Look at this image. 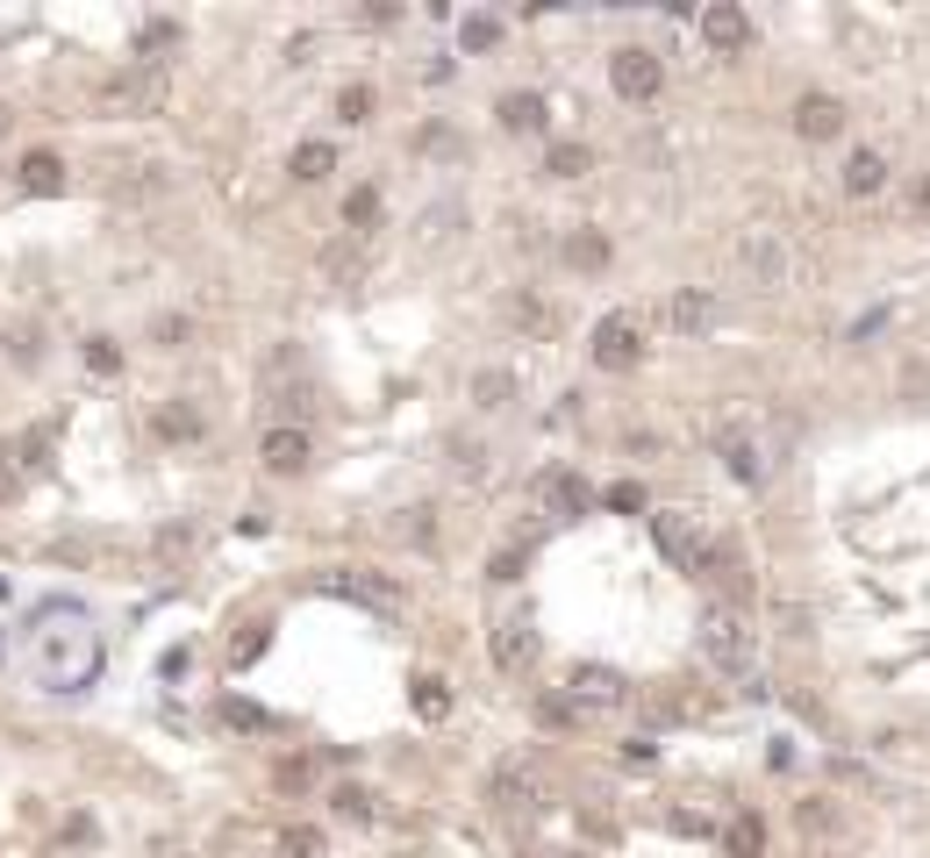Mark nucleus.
<instances>
[{
    "label": "nucleus",
    "instance_id": "nucleus-38",
    "mask_svg": "<svg viewBox=\"0 0 930 858\" xmlns=\"http://www.w3.org/2000/svg\"><path fill=\"white\" fill-rule=\"evenodd\" d=\"M537 722H544V730H566V722H580V708H573L566 694H537Z\"/></svg>",
    "mask_w": 930,
    "mask_h": 858
},
{
    "label": "nucleus",
    "instance_id": "nucleus-40",
    "mask_svg": "<svg viewBox=\"0 0 930 858\" xmlns=\"http://www.w3.org/2000/svg\"><path fill=\"white\" fill-rule=\"evenodd\" d=\"M602 501H608L616 515H644V487H638V480H616V487H608Z\"/></svg>",
    "mask_w": 930,
    "mask_h": 858
},
{
    "label": "nucleus",
    "instance_id": "nucleus-44",
    "mask_svg": "<svg viewBox=\"0 0 930 858\" xmlns=\"http://www.w3.org/2000/svg\"><path fill=\"white\" fill-rule=\"evenodd\" d=\"M187 666H193V652H187V644H179V652H165V666H158V672H165V680H179V672H187Z\"/></svg>",
    "mask_w": 930,
    "mask_h": 858
},
{
    "label": "nucleus",
    "instance_id": "nucleus-43",
    "mask_svg": "<svg viewBox=\"0 0 930 858\" xmlns=\"http://www.w3.org/2000/svg\"><path fill=\"white\" fill-rule=\"evenodd\" d=\"M158 343H187V315H158Z\"/></svg>",
    "mask_w": 930,
    "mask_h": 858
},
{
    "label": "nucleus",
    "instance_id": "nucleus-1",
    "mask_svg": "<svg viewBox=\"0 0 930 858\" xmlns=\"http://www.w3.org/2000/svg\"><path fill=\"white\" fill-rule=\"evenodd\" d=\"M8 658H15V672L36 686V694H87V686L101 680L108 652H101V622H93V608L51 594V601H36L29 616H22Z\"/></svg>",
    "mask_w": 930,
    "mask_h": 858
},
{
    "label": "nucleus",
    "instance_id": "nucleus-15",
    "mask_svg": "<svg viewBox=\"0 0 930 858\" xmlns=\"http://www.w3.org/2000/svg\"><path fill=\"white\" fill-rule=\"evenodd\" d=\"M838 129H844V101L838 93H802V101H794V137L830 143Z\"/></svg>",
    "mask_w": 930,
    "mask_h": 858
},
{
    "label": "nucleus",
    "instance_id": "nucleus-33",
    "mask_svg": "<svg viewBox=\"0 0 930 858\" xmlns=\"http://www.w3.org/2000/svg\"><path fill=\"white\" fill-rule=\"evenodd\" d=\"M79 358H87V373H101V379H115V373H122L115 337H87V351H79Z\"/></svg>",
    "mask_w": 930,
    "mask_h": 858
},
{
    "label": "nucleus",
    "instance_id": "nucleus-32",
    "mask_svg": "<svg viewBox=\"0 0 930 858\" xmlns=\"http://www.w3.org/2000/svg\"><path fill=\"white\" fill-rule=\"evenodd\" d=\"M51 437H58L51 422H36L29 437H22V451H15V458H22V472H43V465H51Z\"/></svg>",
    "mask_w": 930,
    "mask_h": 858
},
{
    "label": "nucleus",
    "instance_id": "nucleus-7",
    "mask_svg": "<svg viewBox=\"0 0 930 858\" xmlns=\"http://www.w3.org/2000/svg\"><path fill=\"white\" fill-rule=\"evenodd\" d=\"M716 293L708 287H673L666 301H658V323H666V337H680V343H702L708 329H716Z\"/></svg>",
    "mask_w": 930,
    "mask_h": 858
},
{
    "label": "nucleus",
    "instance_id": "nucleus-29",
    "mask_svg": "<svg viewBox=\"0 0 930 858\" xmlns=\"http://www.w3.org/2000/svg\"><path fill=\"white\" fill-rule=\"evenodd\" d=\"M415 716H423V722H444V716H451V686L437 680V672H423V680H415Z\"/></svg>",
    "mask_w": 930,
    "mask_h": 858
},
{
    "label": "nucleus",
    "instance_id": "nucleus-13",
    "mask_svg": "<svg viewBox=\"0 0 930 858\" xmlns=\"http://www.w3.org/2000/svg\"><path fill=\"white\" fill-rule=\"evenodd\" d=\"M259 458H265V472H273V480H293V472H309L315 444H309V429H301V422H279V429H265Z\"/></svg>",
    "mask_w": 930,
    "mask_h": 858
},
{
    "label": "nucleus",
    "instance_id": "nucleus-42",
    "mask_svg": "<svg viewBox=\"0 0 930 858\" xmlns=\"http://www.w3.org/2000/svg\"><path fill=\"white\" fill-rule=\"evenodd\" d=\"M508 315H516L523 329H552V315H544V301H530V293H523V301H516V308H508Z\"/></svg>",
    "mask_w": 930,
    "mask_h": 858
},
{
    "label": "nucleus",
    "instance_id": "nucleus-34",
    "mask_svg": "<svg viewBox=\"0 0 930 858\" xmlns=\"http://www.w3.org/2000/svg\"><path fill=\"white\" fill-rule=\"evenodd\" d=\"M329 808H337L344 823H373V794H365V787H337V794H329Z\"/></svg>",
    "mask_w": 930,
    "mask_h": 858
},
{
    "label": "nucleus",
    "instance_id": "nucleus-28",
    "mask_svg": "<svg viewBox=\"0 0 930 858\" xmlns=\"http://www.w3.org/2000/svg\"><path fill=\"white\" fill-rule=\"evenodd\" d=\"M158 437H165V444H179V437H201V408H187V401H165V408H158Z\"/></svg>",
    "mask_w": 930,
    "mask_h": 858
},
{
    "label": "nucleus",
    "instance_id": "nucleus-26",
    "mask_svg": "<svg viewBox=\"0 0 930 858\" xmlns=\"http://www.w3.org/2000/svg\"><path fill=\"white\" fill-rule=\"evenodd\" d=\"M544 172H552V179H587V172H594V151H587V143H552V151H544Z\"/></svg>",
    "mask_w": 930,
    "mask_h": 858
},
{
    "label": "nucleus",
    "instance_id": "nucleus-31",
    "mask_svg": "<svg viewBox=\"0 0 930 858\" xmlns=\"http://www.w3.org/2000/svg\"><path fill=\"white\" fill-rule=\"evenodd\" d=\"M279 858H329V844H323V830H309V823H293L287 837H279Z\"/></svg>",
    "mask_w": 930,
    "mask_h": 858
},
{
    "label": "nucleus",
    "instance_id": "nucleus-11",
    "mask_svg": "<svg viewBox=\"0 0 930 858\" xmlns=\"http://www.w3.org/2000/svg\"><path fill=\"white\" fill-rule=\"evenodd\" d=\"M323 594L365 601V608H379V616H394V608H401V586L387 580V572H365V566H351V572H323Z\"/></svg>",
    "mask_w": 930,
    "mask_h": 858
},
{
    "label": "nucleus",
    "instance_id": "nucleus-23",
    "mask_svg": "<svg viewBox=\"0 0 930 858\" xmlns=\"http://www.w3.org/2000/svg\"><path fill=\"white\" fill-rule=\"evenodd\" d=\"M365 265H373V257H365V237H344V243H329V251H323V273L337 279V287L365 279Z\"/></svg>",
    "mask_w": 930,
    "mask_h": 858
},
{
    "label": "nucleus",
    "instance_id": "nucleus-6",
    "mask_svg": "<svg viewBox=\"0 0 930 858\" xmlns=\"http://www.w3.org/2000/svg\"><path fill=\"white\" fill-rule=\"evenodd\" d=\"M558 694H566L580 716H616V708H630V680H623L616 666H573Z\"/></svg>",
    "mask_w": 930,
    "mask_h": 858
},
{
    "label": "nucleus",
    "instance_id": "nucleus-36",
    "mask_svg": "<svg viewBox=\"0 0 930 858\" xmlns=\"http://www.w3.org/2000/svg\"><path fill=\"white\" fill-rule=\"evenodd\" d=\"M173 43H179V22H151V29H143V43H137V51H143V65H165V58H158V51H173Z\"/></svg>",
    "mask_w": 930,
    "mask_h": 858
},
{
    "label": "nucleus",
    "instance_id": "nucleus-10",
    "mask_svg": "<svg viewBox=\"0 0 930 858\" xmlns=\"http://www.w3.org/2000/svg\"><path fill=\"white\" fill-rule=\"evenodd\" d=\"M716 458H724V472L738 487H766L774 480V458H766V444H758L752 429H716Z\"/></svg>",
    "mask_w": 930,
    "mask_h": 858
},
{
    "label": "nucleus",
    "instance_id": "nucleus-16",
    "mask_svg": "<svg viewBox=\"0 0 930 858\" xmlns=\"http://www.w3.org/2000/svg\"><path fill=\"white\" fill-rule=\"evenodd\" d=\"M537 652H544V644H537V630H530L523 616H508V622L494 630V666L508 672V680H516V672H530V666H537Z\"/></svg>",
    "mask_w": 930,
    "mask_h": 858
},
{
    "label": "nucleus",
    "instance_id": "nucleus-37",
    "mask_svg": "<svg viewBox=\"0 0 930 858\" xmlns=\"http://www.w3.org/2000/svg\"><path fill=\"white\" fill-rule=\"evenodd\" d=\"M458 36H465V51H494V43H501V22H494V15H465Z\"/></svg>",
    "mask_w": 930,
    "mask_h": 858
},
{
    "label": "nucleus",
    "instance_id": "nucleus-18",
    "mask_svg": "<svg viewBox=\"0 0 930 858\" xmlns=\"http://www.w3.org/2000/svg\"><path fill=\"white\" fill-rule=\"evenodd\" d=\"M494 802L501 808H537V802H544V780H537L523 758H508V766L494 772Z\"/></svg>",
    "mask_w": 930,
    "mask_h": 858
},
{
    "label": "nucleus",
    "instance_id": "nucleus-41",
    "mask_svg": "<svg viewBox=\"0 0 930 858\" xmlns=\"http://www.w3.org/2000/svg\"><path fill=\"white\" fill-rule=\"evenodd\" d=\"M487 580L516 586V580H523V551H494V566H487Z\"/></svg>",
    "mask_w": 930,
    "mask_h": 858
},
{
    "label": "nucleus",
    "instance_id": "nucleus-14",
    "mask_svg": "<svg viewBox=\"0 0 930 858\" xmlns=\"http://www.w3.org/2000/svg\"><path fill=\"white\" fill-rule=\"evenodd\" d=\"M738 265L758 279V287H788V265H794V257H788V243H780L774 229H752V237L738 243Z\"/></svg>",
    "mask_w": 930,
    "mask_h": 858
},
{
    "label": "nucleus",
    "instance_id": "nucleus-35",
    "mask_svg": "<svg viewBox=\"0 0 930 858\" xmlns=\"http://www.w3.org/2000/svg\"><path fill=\"white\" fill-rule=\"evenodd\" d=\"M265 644H273V622H251V630H243L237 644H229V666H251V658H259Z\"/></svg>",
    "mask_w": 930,
    "mask_h": 858
},
{
    "label": "nucleus",
    "instance_id": "nucleus-12",
    "mask_svg": "<svg viewBox=\"0 0 930 858\" xmlns=\"http://www.w3.org/2000/svg\"><path fill=\"white\" fill-rule=\"evenodd\" d=\"M702 43L716 58H738L744 43H752V15H744L738 0H708V8H702Z\"/></svg>",
    "mask_w": 930,
    "mask_h": 858
},
{
    "label": "nucleus",
    "instance_id": "nucleus-39",
    "mask_svg": "<svg viewBox=\"0 0 930 858\" xmlns=\"http://www.w3.org/2000/svg\"><path fill=\"white\" fill-rule=\"evenodd\" d=\"M337 122H373V86H344L337 93Z\"/></svg>",
    "mask_w": 930,
    "mask_h": 858
},
{
    "label": "nucleus",
    "instance_id": "nucleus-3",
    "mask_svg": "<svg viewBox=\"0 0 930 858\" xmlns=\"http://www.w3.org/2000/svg\"><path fill=\"white\" fill-rule=\"evenodd\" d=\"M652 537H658V551H666L680 572H716V566L730 558V551L716 544L694 515H680V508H658V515H652Z\"/></svg>",
    "mask_w": 930,
    "mask_h": 858
},
{
    "label": "nucleus",
    "instance_id": "nucleus-25",
    "mask_svg": "<svg viewBox=\"0 0 930 858\" xmlns=\"http://www.w3.org/2000/svg\"><path fill=\"white\" fill-rule=\"evenodd\" d=\"M473 401H480V408H508V401H516V373H508V365L473 373Z\"/></svg>",
    "mask_w": 930,
    "mask_h": 858
},
{
    "label": "nucleus",
    "instance_id": "nucleus-24",
    "mask_svg": "<svg viewBox=\"0 0 930 858\" xmlns=\"http://www.w3.org/2000/svg\"><path fill=\"white\" fill-rule=\"evenodd\" d=\"M724 851L730 858H766V823H758V816H730L724 823Z\"/></svg>",
    "mask_w": 930,
    "mask_h": 858
},
{
    "label": "nucleus",
    "instance_id": "nucleus-20",
    "mask_svg": "<svg viewBox=\"0 0 930 858\" xmlns=\"http://www.w3.org/2000/svg\"><path fill=\"white\" fill-rule=\"evenodd\" d=\"M608 257H616V243H608L602 229H573V237H566V265H573V273H602Z\"/></svg>",
    "mask_w": 930,
    "mask_h": 858
},
{
    "label": "nucleus",
    "instance_id": "nucleus-5",
    "mask_svg": "<svg viewBox=\"0 0 930 858\" xmlns=\"http://www.w3.org/2000/svg\"><path fill=\"white\" fill-rule=\"evenodd\" d=\"M165 101H173V72L165 65H129L122 79H108V93H101L108 115H158Z\"/></svg>",
    "mask_w": 930,
    "mask_h": 858
},
{
    "label": "nucleus",
    "instance_id": "nucleus-21",
    "mask_svg": "<svg viewBox=\"0 0 930 858\" xmlns=\"http://www.w3.org/2000/svg\"><path fill=\"white\" fill-rule=\"evenodd\" d=\"M880 187H888V157L880 151H852L844 157V193H859L866 201V193H880Z\"/></svg>",
    "mask_w": 930,
    "mask_h": 858
},
{
    "label": "nucleus",
    "instance_id": "nucleus-9",
    "mask_svg": "<svg viewBox=\"0 0 930 858\" xmlns=\"http://www.w3.org/2000/svg\"><path fill=\"white\" fill-rule=\"evenodd\" d=\"M530 494H537V508L558 515V522H573V515L594 508V487H587L580 472H573V465H544V472L530 480Z\"/></svg>",
    "mask_w": 930,
    "mask_h": 858
},
{
    "label": "nucleus",
    "instance_id": "nucleus-4",
    "mask_svg": "<svg viewBox=\"0 0 930 858\" xmlns=\"http://www.w3.org/2000/svg\"><path fill=\"white\" fill-rule=\"evenodd\" d=\"M587 358L602 365V373H630V365L644 358V323H638V308H608L602 323H594V337H587Z\"/></svg>",
    "mask_w": 930,
    "mask_h": 858
},
{
    "label": "nucleus",
    "instance_id": "nucleus-19",
    "mask_svg": "<svg viewBox=\"0 0 930 858\" xmlns=\"http://www.w3.org/2000/svg\"><path fill=\"white\" fill-rule=\"evenodd\" d=\"M15 179H22V193H65V157L58 151H29Z\"/></svg>",
    "mask_w": 930,
    "mask_h": 858
},
{
    "label": "nucleus",
    "instance_id": "nucleus-46",
    "mask_svg": "<svg viewBox=\"0 0 930 858\" xmlns=\"http://www.w3.org/2000/svg\"><path fill=\"white\" fill-rule=\"evenodd\" d=\"M558 858H587V851H558Z\"/></svg>",
    "mask_w": 930,
    "mask_h": 858
},
{
    "label": "nucleus",
    "instance_id": "nucleus-30",
    "mask_svg": "<svg viewBox=\"0 0 930 858\" xmlns=\"http://www.w3.org/2000/svg\"><path fill=\"white\" fill-rule=\"evenodd\" d=\"M329 172H337L329 143H293V179H329Z\"/></svg>",
    "mask_w": 930,
    "mask_h": 858
},
{
    "label": "nucleus",
    "instance_id": "nucleus-8",
    "mask_svg": "<svg viewBox=\"0 0 930 858\" xmlns=\"http://www.w3.org/2000/svg\"><path fill=\"white\" fill-rule=\"evenodd\" d=\"M608 86H616L623 101H652L658 86H666V65L644 43H623V51H608Z\"/></svg>",
    "mask_w": 930,
    "mask_h": 858
},
{
    "label": "nucleus",
    "instance_id": "nucleus-17",
    "mask_svg": "<svg viewBox=\"0 0 930 858\" xmlns=\"http://www.w3.org/2000/svg\"><path fill=\"white\" fill-rule=\"evenodd\" d=\"M494 122L508 129V137H537V129L552 122V108H544V93H501V101H494Z\"/></svg>",
    "mask_w": 930,
    "mask_h": 858
},
{
    "label": "nucleus",
    "instance_id": "nucleus-27",
    "mask_svg": "<svg viewBox=\"0 0 930 858\" xmlns=\"http://www.w3.org/2000/svg\"><path fill=\"white\" fill-rule=\"evenodd\" d=\"M344 229L351 237H373L379 229V187H351L344 193Z\"/></svg>",
    "mask_w": 930,
    "mask_h": 858
},
{
    "label": "nucleus",
    "instance_id": "nucleus-2",
    "mask_svg": "<svg viewBox=\"0 0 930 858\" xmlns=\"http://www.w3.org/2000/svg\"><path fill=\"white\" fill-rule=\"evenodd\" d=\"M694 644H702V658L724 672V680H744L752 658H758V630H752V616H744L738 601H708L702 622H694Z\"/></svg>",
    "mask_w": 930,
    "mask_h": 858
},
{
    "label": "nucleus",
    "instance_id": "nucleus-22",
    "mask_svg": "<svg viewBox=\"0 0 930 858\" xmlns=\"http://www.w3.org/2000/svg\"><path fill=\"white\" fill-rule=\"evenodd\" d=\"M223 722H229V730H243V737H273V730H279L273 708L243 702V694H223Z\"/></svg>",
    "mask_w": 930,
    "mask_h": 858
},
{
    "label": "nucleus",
    "instance_id": "nucleus-45",
    "mask_svg": "<svg viewBox=\"0 0 930 858\" xmlns=\"http://www.w3.org/2000/svg\"><path fill=\"white\" fill-rule=\"evenodd\" d=\"M909 201H916V215H930V172L916 179V193H909Z\"/></svg>",
    "mask_w": 930,
    "mask_h": 858
}]
</instances>
